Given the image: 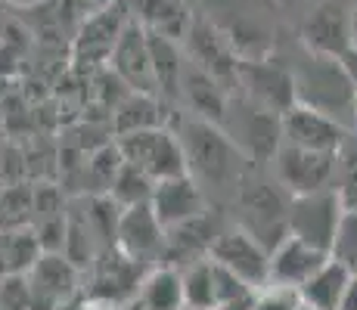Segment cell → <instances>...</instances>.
<instances>
[{"label":"cell","mask_w":357,"mask_h":310,"mask_svg":"<svg viewBox=\"0 0 357 310\" xmlns=\"http://www.w3.org/2000/svg\"><path fill=\"white\" fill-rule=\"evenodd\" d=\"M183 149V162H187V174L202 186H211L218 192L236 189L249 174V158L227 137V130L218 127L202 118H183L181 127L174 130Z\"/></svg>","instance_id":"cell-1"},{"label":"cell","mask_w":357,"mask_h":310,"mask_svg":"<svg viewBox=\"0 0 357 310\" xmlns=\"http://www.w3.org/2000/svg\"><path fill=\"white\" fill-rule=\"evenodd\" d=\"M292 87H295V106L314 109V112L354 130V118H351L354 87L348 84L339 59H324L307 53L292 68Z\"/></svg>","instance_id":"cell-2"},{"label":"cell","mask_w":357,"mask_h":310,"mask_svg":"<svg viewBox=\"0 0 357 310\" xmlns=\"http://www.w3.org/2000/svg\"><path fill=\"white\" fill-rule=\"evenodd\" d=\"M115 149H119L121 162L140 168L149 180H168V177L187 174V162H183V149L174 127L121 134L115 140Z\"/></svg>","instance_id":"cell-3"},{"label":"cell","mask_w":357,"mask_h":310,"mask_svg":"<svg viewBox=\"0 0 357 310\" xmlns=\"http://www.w3.org/2000/svg\"><path fill=\"white\" fill-rule=\"evenodd\" d=\"M236 205L243 211V230L252 233L261 245L271 251L280 239L286 236V208H289V196L280 189L277 183L267 180H249L236 186Z\"/></svg>","instance_id":"cell-4"},{"label":"cell","mask_w":357,"mask_h":310,"mask_svg":"<svg viewBox=\"0 0 357 310\" xmlns=\"http://www.w3.org/2000/svg\"><path fill=\"white\" fill-rule=\"evenodd\" d=\"M342 217H345V208H342L333 186L320 192H307V196H292L289 208H286V233L329 254Z\"/></svg>","instance_id":"cell-5"},{"label":"cell","mask_w":357,"mask_h":310,"mask_svg":"<svg viewBox=\"0 0 357 310\" xmlns=\"http://www.w3.org/2000/svg\"><path fill=\"white\" fill-rule=\"evenodd\" d=\"M271 162H273V174H277V186L289 199L329 189L335 183V155L307 153V149H295L280 143V149L273 153Z\"/></svg>","instance_id":"cell-6"},{"label":"cell","mask_w":357,"mask_h":310,"mask_svg":"<svg viewBox=\"0 0 357 310\" xmlns=\"http://www.w3.org/2000/svg\"><path fill=\"white\" fill-rule=\"evenodd\" d=\"M208 261L258 292L267 288V248L243 226H230V230L218 233L208 248Z\"/></svg>","instance_id":"cell-7"},{"label":"cell","mask_w":357,"mask_h":310,"mask_svg":"<svg viewBox=\"0 0 357 310\" xmlns=\"http://www.w3.org/2000/svg\"><path fill=\"white\" fill-rule=\"evenodd\" d=\"M115 248L134 264L155 267L162 264L165 251V226L153 215L149 202L130 205L119 211V224H115Z\"/></svg>","instance_id":"cell-8"},{"label":"cell","mask_w":357,"mask_h":310,"mask_svg":"<svg viewBox=\"0 0 357 310\" xmlns=\"http://www.w3.org/2000/svg\"><path fill=\"white\" fill-rule=\"evenodd\" d=\"M351 134L354 130H348L345 124L326 118V115L305 109V106H292L280 118V143L295 146V149H307V153L339 155V149L345 146V140Z\"/></svg>","instance_id":"cell-9"},{"label":"cell","mask_w":357,"mask_h":310,"mask_svg":"<svg viewBox=\"0 0 357 310\" xmlns=\"http://www.w3.org/2000/svg\"><path fill=\"white\" fill-rule=\"evenodd\" d=\"M236 84H243L245 100L252 106L264 109L271 115H280V118L295 106L292 72L273 65V62H239Z\"/></svg>","instance_id":"cell-10"},{"label":"cell","mask_w":357,"mask_h":310,"mask_svg":"<svg viewBox=\"0 0 357 310\" xmlns=\"http://www.w3.org/2000/svg\"><path fill=\"white\" fill-rule=\"evenodd\" d=\"M109 62H112L119 81H125V84L130 87V93H153L155 96L146 29H143L137 19H130L125 29H121L112 53H109Z\"/></svg>","instance_id":"cell-11"},{"label":"cell","mask_w":357,"mask_h":310,"mask_svg":"<svg viewBox=\"0 0 357 310\" xmlns=\"http://www.w3.org/2000/svg\"><path fill=\"white\" fill-rule=\"evenodd\" d=\"M149 208L159 217V224L177 226L190 217H199L202 211H208V199H205L202 186H199L190 174H177L168 180L153 183V196H149Z\"/></svg>","instance_id":"cell-12"},{"label":"cell","mask_w":357,"mask_h":310,"mask_svg":"<svg viewBox=\"0 0 357 310\" xmlns=\"http://www.w3.org/2000/svg\"><path fill=\"white\" fill-rule=\"evenodd\" d=\"M326 258H329L326 251L311 248L307 242H301V239L286 233V236L267 251V286L298 288L314 270L324 267Z\"/></svg>","instance_id":"cell-13"},{"label":"cell","mask_w":357,"mask_h":310,"mask_svg":"<svg viewBox=\"0 0 357 310\" xmlns=\"http://www.w3.org/2000/svg\"><path fill=\"white\" fill-rule=\"evenodd\" d=\"M301 40H305L311 56L339 59L345 50H351V22L348 13L335 3H324L305 19L301 25Z\"/></svg>","instance_id":"cell-14"},{"label":"cell","mask_w":357,"mask_h":310,"mask_svg":"<svg viewBox=\"0 0 357 310\" xmlns=\"http://www.w3.org/2000/svg\"><path fill=\"white\" fill-rule=\"evenodd\" d=\"M221 233L218 226V217L208 211H202L199 217H190L177 226H168L165 230V251H162V264L177 267L181 261L193 264V261L208 258V248L215 242V236Z\"/></svg>","instance_id":"cell-15"},{"label":"cell","mask_w":357,"mask_h":310,"mask_svg":"<svg viewBox=\"0 0 357 310\" xmlns=\"http://www.w3.org/2000/svg\"><path fill=\"white\" fill-rule=\"evenodd\" d=\"M31 282V310H56L78 286V270L63 258V254H47L34 261L29 270Z\"/></svg>","instance_id":"cell-16"},{"label":"cell","mask_w":357,"mask_h":310,"mask_svg":"<svg viewBox=\"0 0 357 310\" xmlns=\"http://www.w3.org/2000/svg\"><path fill=\"white\" fill-rule=\"evenodd\" d=\"M128 6L121 0H115L106 10H97L84 19L81 25V34L75 40V56L81 62H106L109 53H112L115 40H119L121 29L130 22V13H125Z\"/></svg>","instance_id":"cell-17"},{"label":"cell","mask_w":357,"mask_h":310,"mask_svg":"<svg viewBox=\"0 0 357 310\" xmlns=\"http://www.w3.org/2000/svg\"><path fill=\"white\" fill-rule=\"evenodd\" d=\"M227 137L245 153L249 162L255 158H273L280 149V115H271L264 109L252 106L245 100V109L239 115L236 130H227Z\"/></svg>","instance_id":"cell-18"},{"label":"cell","mask_w":357,"mask_h":310,"mask_svg":"<svg viewBox=\"0 0 357 310\" xmlns=\"http://www.w3.org/2000/svg\"><path fill=\"white\" fill-rule=\"evenodd\" d=\"M181 96H183V102L196 112V118L211 121V124H218V127L227 121L230 96H227V91H224V84L221 81H215L211 75H205L202 68H196L193 62L183 65Z\"/></svg>","instance_id":"cell-19"},{"label":"cell","mask_w":357,"mask_h":310,"mask_svg":"<svg viewBox=\"0 0 357 310\" xmlns=\"http://www.w3.org/2000/svg\"><path fill=\"white\" fill-rule=\"evenodd\" d=\"M190 53H193V65L202 68L205 75H211L215 81L227 84V81H236V68L239 59L230 53V47L221 40V34H215L205 22H193L190 31L183 34Z\"/></svg>","instance_id":"cell-20"},{"label":"cell","mask_w":357,"mask_h":310,"mask_svg":"<svg viewBox=\"0 0 357 310\" xmlns=\"http://www.w3.org/2000/svg\"><path fill=\"white\" fill-rule=\"evenodd\" d=\"M348 279H351V270L335 258H326L324 267L314 270L295 292H298V301L305 310H335Z\"/></svg>","instance_id":"cell-21"},{"label":"cell","mask_w":357,"mask_h":310,"mask_svg":"<svg viewBox=\"0 0 357 310\" xmlns=\"http://www.w3.org/2000/svg\"><path fill=\"white\" fill-rule=\"evenodd\" d=\"M149 44V65H153V84L159 100H181V78H183V56L177 50V40L146 31Z\"/></svg>","instance_id":"cell-22"},{"label":"cell","mask_w":357,"mask_h":310,"mask_svg":"<svg viewBox=\"0 0 357 310\" xmlns=\"http://www.w3.org/2000/svg\"><path fill=\"white\" fill-rule=\"evenodd\" d=\"M134 10L137 13L130 19H137L146 31L171 40H181L193 25L187 0H134Z\"/></svg>","instance_id":"cell-23"},{"label":"cell","mask_w":357,"mask_h":310,"mask_svg":"<svg viewBox=\"0 0 357 310\" xmlns=\"http://www.w3.org/2000/svg\"><path fill=\"white\" fill-rule=\"evenodd\" d=\"M140 310H183V286L181 270L168 264L149 267V273L137 286Z\"/></svg>","instance_id":"cell-24"},{"label":"cell","mask_w":357,"mask_h":310,"mask_svg":"<svg viewBox=\"0 0 357 310\" xmlns=\"http://www.w3.org/2000/svg\"><path fill=\"white\" fill-rule=\"evenodd\" d=\"M165 106L153 93H130L125 102L115 106V134H134V130L168 127L165 124Z\"/></svg>","instance_id":"cell-25"},{"label":"cell","mask_w":357,"mask_h":310,"mask_svg":"<svg viewBox=\"0 0 357 310\" xmlns=\"http://www.w3.org/2000/svg\"><path fill=\"white\" fill-rule=\"evenodd\" d=\"M183 307L190 310H215V264L208 258L193 261L181 270Z\"/></svg>","instance_id":"cell-26"},{"label":"cell","mask_w":357,"mask_h":310,"mask_svg":"<svg viewBox=\"0 0 357 310\" xmlns=\"http://www.w3.org/2000/svg\"><path fill=\"white\" fill-rule=\"evenodd\" d=\"M153 183L146 174H143L140 168H134V164H125L121 162V168L115 171V177L109 180L106 186V196L112 199L119 208H130V205H143L149 202V196H153Z\"/></svg>","instance_id":"cell-27"},{"label":"cell","mask_w":357,"mask_h":310,"mask_svg":"<svg viewBox=\"0 0 357 310\" xmlns=\"http://www.w3.org/2000/svg\"><path fill=\"white\" fill-rule=\"evenodd\" d=\"M34 215V189L22 183H10L0 189V230H25Z\"/></svg>","instance_id":"cell-28"},{"label":"cell","mask_w":357,"mask_h":310,"mask_svg":"<svg viewBox=\"0 0 357 310\" xmlns=\"http://www.w3.org/2000/svg\"><path fill=\"white\" fill-rule=\"evenodd\" d=\"M329 258L345 264L357 277V215L354 211H345V217H342L339 233H335V242L329 248Z\"/></svg>","instance_id":"cell-29"},{"label":"cell","mask_w":357,"mask_h":310,"mask_svg":"<svg viewBox=\"0 0 357 310\" xmlns=\"http://www.w3.org/2000/svg\"><path fill=\"white\" fill-rule=\"evenodd\" d=\"M0 310H31L29 273H3L0 277Z\"/></svg>","instance_id":"cell-30"},{"label":"cell","mask_w":357,"mask_h":310,"mask_svg":"<svg viewBox=\"0 0 357 310\" xmlns=\"http://www.w3.org/2000/svg\"><path fill=\"white\" fill-rule=\"evenodd\" d=\"M252 310H305L298 301L295 288H280V286H267L258 292L255 307Z\"/></svg>","instance_id":"cell-31"},{"label":"cell","mask_w":357,"mask_h":310,"mask_svg":"<svg viewBox=\"0 0 357 310\" xmlns=\"http://www.w3.org/2000/svg\"><path fill=\"white\" fill-rule=\"evenodd\" d=\"M339 65H342V72H345L348 84H351L354 93H357V47H351V50L342 53V56H339Z\"/></svg>","instance_id":"cell-32"},{"label":"cell","mask_w":357,"mask_h":310,"mask_svg":"<svg viewBox=\"0 0 357 310\" xmlns=\"http://www.w3.org/2000/svg\"><path fill=\"white\" fill-rule=\"evenodd\" d=\"M335 310H357V277L351 273V279L345 282V288H342V298H339V307Z\"/></svg>","instance_id":"cell-33"},{"label":"cell","mask_w":357,"mask_h":310,"mask_svg":"<svg viewBox=\"0 0 357 310\" xmlns=\"http://www.w3.org/2000/svg\"><path fill=\"white\" fill-rule=\"evenodd\" d=\"M68 3L81 6V10H91V13H97V10H106V6H112L115 0H68Z\"/></svg>","instance_id":"cell-34"},{"label":"cell","mask_w":357,"mask_h":310,"mask_svg":"<svg viewBox=\"0 0 357 310\" xmlns=\"http://www.w3.org/2000/svg\"><path fill=\"white\" fill-rule=\"evenodd\" d=\"M348 22H351V47H357V6L354 13H348Z\"/></svg>","instance_id":"cell-35"},{"label":"cell","mask_w":357,"mask_h":310,"mask_svg":"<svg viewBox=\"0 0 357 310\" xmlns=\"http://www.w3.org/2000/svg\"><path fill=\"white\" fill-rule=\"evenodd\" d=\"M351 118H354V127H357V93H354V106H351Z\"/></svg>","instance_id":"cell-36"},{"label":"cell","mask_w":357,"mask_h":310,"mask_svg":"<svg viewBox=\"0 0 357 310\" xmlns=\"http://www.w3.org/2000/svg\"><path fill=\"white\" fill-rule=\"evenodd\" d=\"M183 310H190V307H183Z\"/></svg>","instance_id":"cell-37"}]
</instances>
